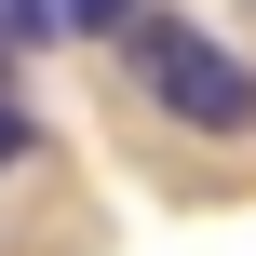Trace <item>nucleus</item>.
<instances>
[{
	"mask_svg": "<svg viewBox=\"0 0 256 256\" xmlns=\"http://www.w3.org/2000/svg\"><path fill=\"white\" fill-rule=\"evenodd\" d=\"M14 54H27V40H14V27H0V68H14Z\"/></svg>",
	"mask_w": 256,
	"mask_h": 256,
	"instance_id": "39448f33",
	"label": "nucleus"
},
{
	"mask_svg": "<svg viewBox=\"0 0 256 256\" xmlns=\"http://www.w3.org/2000/svg\"><path fill=\"white\" fill-rule=\"evenodd\" d=\"M0 27H14V40H54V27H68V0H0Z\"/></svg>",
	"mask_w": 256,
	"mask_h": 256,
	"instance_id": "7ed1b4c3",
	"label": "nucleus"
},
{
	"mask_svg": "<svg viewBox=\"0 0 256 256\" xmlns=\"http://www.w3.org/2000/svg\"><path fill=\"white\" fill-rule=\"evenodd\" d=\"M68 27H81V40H135V27H148V0H68Z\"/></svg>",
	"mask_w": 256,
	"mask_h": 256,
	"instance_id": "f03ea898",
	"label": "nucleus"
},
{
	"mask_svg": "<svg viewBox=\"0 0 256 256\" xmlns=\"http://www.w3.org/2000/svg\"><path fill=\"white\" fill-rule=\"evenodd\" d=\"M135 94H148L176 135H202V148H256V68L216 27H189V14H148V27H135Z\"/></svg>",
	"mask_w": 256,
	"mask_h": 256,
	"instance_id": "f257e3e1",
	"label": "nucleus"
},
{
	"mask_svg": "<svg viewBox=\"0 0 256 256\" xmlns=\"http://www.w3.org/2000/svg\"><path fill=\"white\" fill-rule=\"evenodd\" d=\"M27 148H40V135H27V108H14V94H0V176H14V162H27Z\"/></svg>",
	"mask_w": 256,
	"mask_h": 256,
	"instance_id": "20e7f679",
	"label": "nucleus"
}]
</instances>
